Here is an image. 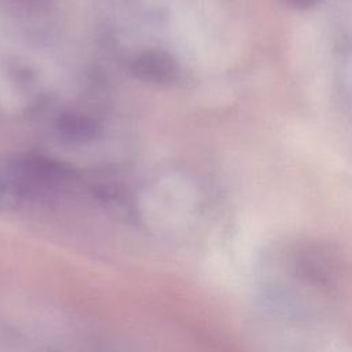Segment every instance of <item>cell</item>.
Returning a JSON list of instances; mask_svg holds the SVG:
<instances>
[{"label":"cell","mask_w":352,"mask_h":352,"mask_svg":"<svg viewBox=\"0 0 352 352\" xmlns=\"http://www.w3.org/2000/svg\"><path fill=\"white\" fill-rule=\"evenodd\" d=\"M74 179L67 164L44 155H25L0 169V210H16L65 191Z\"/></svg>","instance_id":"cell-1"},{"label":"cell","mask_w":352,"mask_h":352,"mask_svg":"<svg viewBox=\"0 0 352 352\" xmlns=\"http://www.w3.org/2000/svg\"><path fill=\"white\" fill-rule=\"evenodd\" d=\"M129 72L144 84L164 87L177 80L180 69L176 58L168 51L148 48L133 56L129 63Z\"/></svg>","instance_id":"cell-2"},{"label":"cell","mask_w":352,"mask_h":352,"mask_svg":"<svg viewBox=\"0 0 352 352\" xmlns=\"http://www.w3.org/2000/svg\"><path fill=\"white\" fill-rule=\"evenodd\" d=\"M55 129L58 136L69 144H85L100 135V125L94 117L74 110L59 114Z\"/></svg>","instance_id":"cell-3"},{"label":"cell","mask_w":352,"mask_h":352,"mask_svg":"<svg viewBox=\"0 0 352 352\" xmlns=\"http://www.w3.org/2000/svg\"><path fill=\"white\" fill-rule=\"evenodd\" d=\"M15 1H18L19 4L26 6V7H37L44 3V0H15Z\"/></svg>","instance_id":"cell-4"}]
</instances>
